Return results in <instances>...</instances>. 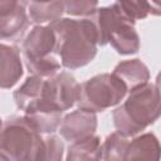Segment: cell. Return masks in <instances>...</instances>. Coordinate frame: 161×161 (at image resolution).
<instances>
[{
  "label": "cell",
  "instance_id": "2",
  "mask_svg": "<svg viewBox=\"0 0 161 161\" xmlns=\"http://www.w3.org/2000/svg\"><path fill=\"white\" fill-rule=\"evenodd\" d=\"M112 117L116 130L127 137L152 125L161 117V94L156 84L147 82L130 91L127 99L113 111Z\"/></svg>",
  "mask_w": 161,
  "mask_h": 161
},
{
  "label": "cell",
  "instance_id": "17",
  "mask_svg": "<svg viewBox=\"0 0 161 161\" xmlns=\"http://www.w3.org/2000/svg\"><path fill=\"white\" fill-rule=\"evenodd\" d=\"M128 137L119 133L118 131L112 132L111 135H108L104 140V142L102 143V158L103 160H116V161H121L125 160L126 157V152L128 150Z\"/></svg>",
  "mask_w": 161,
  "mask_h": 161
},
{
  "label": "cell",
  "instance_id": "13",
  "mask_svg": "<svg viewBox=\"0 0 161 161\" xmlns=\"http://www.w3.org/2000/svg\"><path fill=\"white\" fill-rule=\"evenodd\" d=\"M45 80L47 79L36 75H29L24 83L14 92V101L18 108L25 111L29 106L40 99L44 92Z\"/></svg>",
  "mask_w": 161,
  "mask_h": 161
},
{
  "label": "cell",
  "instance_id": "22",
  "mask_svg": "<svg viewBox=\"0 0 161 161\" xmlns=\"http://www.w3.org/2000/svg\"><path fill=\"white\" fill-rule=\"evenodd\" d=\"M156 87H157V89H158V92L161 94V70L156 77Z\"/></svg>",
  "mask_w": 161,
  "mask_h": 161
},
{
  "label": "cell",
  "instance_id": "4",
  "mask_svg": "<svg viewBox=\"0 0 161 161\" xmlns=\"http://www.w3.org/2000/svg\"><path fill=\"white\" fill-rule=\"evenodd\" d=\"M96 26L98 45L109 43L118 54L130 55L140 49V38L135 29V23L127 19L116 4L96 9L89 15Z\"/></svg>",
  "mask_w": 161,
  "mask_h": 161
},
{
  "label": "cell",
  "instance_id": "11",
  "mask_svg": "<svg viewBox=\"0 0 161 161\" xmlns=\"http://www.w3.org/2000/svg\"><path fill=\"white\" fill-rule=\"evenodd\" d=\"M123 83L127 86L128 91H132L150 79L148 68L140 59H128L118 63L113 72Z\"/></svg>",
  "mask_w": 161,
  "mask_h": 161
},
{
  "label": "cell",
  "instance_id": "23",
  "mask_svg": "<svg viewBox=\"0 0 161 161\" xmlns=\"http://www.w3.org/2000/svg\"><path fill=\"white\" fill-rule=\"evenodd\" d=\"M30 1H44V0H30Z\"/></svg>",
  "mask_w": 161,
  "mask_h": 161
},
{
  "label": "cell",
  "instance_id": "20",
  "mask_svg": "<svg viewBox=\"0 0 161 161\" xmlns=\"http://www.w3.org/2000/svg\"><path fill=\"white\" fill-rule=\"evenodd\" d=\"M45 153H44V160H50V161H59L63 158V151H64V145L62 140L58 136H48L45 140Z\"/></svg>",
  "mask_w": 161,
  "mask_h": 161
},
{
  "label": "cell",
  "instance_id": "16",
  "mask_svg": "<svg viewBox=\"0 0 161 161\" xmlns=\"http://www.w3.org/2000/svg\"><path fill=\"white\" fill-rule=\"evenodd\" d=\"M25 67L31 75H36L44 79L52 78L60 69V60L55 54L42 58H24Z\"/></svg>",
  "mask_w": 161,
  "mask_h": 161
},
{
  "label": "cell",
  "instance_id": "5",
  "mask_svg": "<svg viewBox=\"0 0 161 161\" xmlns=\"http://www.w3.org/2000/svg\"><path fill=\"white\" fill-rule=\"evenodd\" d=\"M128 92L127 86L114 73H102L80 84L78 107L91 112H102L117 106Z\"/></svg>",
  "mask_w": 161,
  "mask_h": 161
},
{
  "label": "cell",
  "instance_id": "19",
  "mask_svg": "<svg viewBox=\"0 0 161 161\" xmlns=\"http://www.w3.org/2000/svg\"><path fill=\"white\" fill-rule=\"evenodd\" d=\"M65 13L72 16H89L96 9L98 0H63Z\"/></svg>",
  "mask_w": 161,
  "mask_h": 161
},
{
  "label": "cell",
  "instance_id": "14",
  "mask_svg": "<svg viewBox=\"0 0 161 161\" xmlns=\"http://www.w3.org/2000/svg\"><path fill=\"white\" fill-rule=\"evenodd\" d=\"M65 13L63 0H44V1H30L29 4V18L35 24L52 23L62 18Z\"/></svg>",
  "mask_w": 161,
  "mask_h": 161
},
{
  "label": "cell",
  "instance_id": "1",
  "mask_svg": "<svg viewBox=\"0 0 161 161\" xmlns=\"http://www.w3.org/2000/svg\"><path fill=\"white\" fill-rule=\"evenodd\" d=\"M49 26L55 34V55L62 65L77 69L87 65L97 54L98 36L94 24L89 18H59Z\"/></svg>",
  "mask_w": 161,
  "mask_h": 161
},
{
  "label": "cell",
  "instance_id": "15",
  "mask_svg": "<svg viewBox=\"0 0 161 161\" xmlns=\"http://www.w3.org/2000/svg\"><path fill=\"white\" fill-rule=\"evenodd\" d=\"M102 145L97 136H89L87 138L72 142L68 147L67 160L68 161H83V160H101L102 158Z\"/></svg>",
  "mask_w": 161,
  "mask_h": 161
},
{
  "label": "cell",
  "instance_id": "9",
  "mask_svg": "<svg viewBox=\"0 0 161 161\" xmlns=\"http://www.w3.org/2000/svg\"><path fill=\"white\" fill-rule=\"evenodd\" d=\"M55 34L49 25H35L23 42L24 58H42L55 54Z\"/></svg>",
  "mask_w": 161,
  "mask_h": 161
},
{
  "label": "cell",
  "instance_id": "7",
  "mask_svg": "<svg viewBox=\"0 0 161 161\" xmlns=\"http://www.w3.org/2000/svg\"><path fill=\"white\" fill-rule=\"evenodd\" d=\"M26 0H0V34L3 39H15L21 35L28 25Z\"/></svg>",
  "mask_w": 161,
  "mask_h": 161
},
{
  "label": "cell",
  "instance_id": "3",
  "mask_svg": "<svg viewBox=\"0 0 161 161\" xmlns=\"http://www.w3.org/2000/svg\"><path fill=\"white\" fill-rule=\"evenodd\" d=\"M25 116H13L6 119L0 136L1 161L44 160L45 142Z\"/></svg>",
  "mask_w": 161,
  "mask_h": 161
},
{
  "label": "cell",
  "instance_id": "12",
  "mask_svg": "<svg viewBox=\"0 0 161 161\" xmlns=\"http://www.w3.org/2000/svg\"><path fill=\"white\" fill-rule=\"evenodd\" d=\"M160 157L161 143L153 133L147 132L130 142L125 160H158Z\"/></svg>",
  "mask_w": 161,
  "mask_h": 161
},
{
  "label": "cell",
  "instance_id": "10",
  "mask_svg": "<svg viewBox=\"0 0 161 161\" xmlns=\"http://www.w3.org/2000/svg\"><path fill=\"white\" fill-rule=\"evenodd\" d=\"M0 54V86L3 89H8L14 87L23 75L20 52L16 47L3 43Z\"/></svg>",
  "mask_w": 161,
  "mask_h": 161
},
{
  "label": "cell",
  "instance_id": "8",
  "mask_svg": "<svg viewBox=\"0 0 161 161\" xmlns=\"http://www.w3.org/2000/svg\"><path fill=\"white\" fill-rule=\"evenodd\" d=\"M97 130L96 112L78 108L65 114L60 123V135L69 142H75L93 136Z\"/></svg>",
  "mask_w": 161,
  "mask_h": 161
},
{
  "label": "cell",
  "instance_id": "18",
  "mask_svg": "<svg viewBox=\"0 0 161 161\" xmlns=\"http://www.w3.org/2000/svg\"><path fill=\"white\" fill-rule=\"evenodd\" d=\"M114 4L121 13L133 23L136 20L145 19L150 14L145 0H117Z\"/></svg>",
  "mask_w": 161,
  "mask_h": 161
},
{
  "label": "cell",
  "instance_id": "21",
  "mask_svg": "<svg viewBox=\"0 0 161 161\" xmlns=\"http://www.w3.org/2000/svg\"><path fill=\"white\" fill-rule=\"evenodd\" d=\"M148 8V13L161 16V0H145Z\"/></svg>",
  "mask_w": 161,
  "mask_h": 161
},
{
  "label": "cell",
  "instance_id": "6",
  "mask_svg": "<svg viewBox=\"0 0 161 161\" xmlns=\"http://www.w3.org/2000/svg\"><path fill=\"white\" fill-rule=\"evenodd\" d=\"M45 94L60 111H67L78 102L80 84L70 73L62 72L47 79Z\"/></svg>",
  "mask_w": 161,
  "mask_h": 161
}]
</instances>
